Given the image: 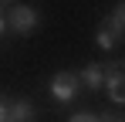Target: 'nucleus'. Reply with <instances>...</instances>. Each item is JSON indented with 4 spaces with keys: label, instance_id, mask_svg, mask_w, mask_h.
<instances>
[{
    "label": "nucleus",
    "instance_id": "6e6552de",
    "mask_svg": "<svg viewBox=\"0 0 125 122\" xmlns=\"http://www.w3.org/2000/svg\"><path fill=\"white\" fill-rule=\"evenodd\" d=\"M68 122H102V112H98V115H95V112H74Z\"/></svg>",
    "mask_w": 125,
    "mask_h": 122
},
{
    "label": "nucleus",
    "instance_id": "0eeeda50",
    "mask_svg": "<svg viewBox=\"0 0 125 122\" xmlns=\"http://www.w3.org/2000/svg\"><path fill=\"white\" fill-rule=\"evenodd\" d=\"M108 24H112V27H115V31L125 37V3H118V7L108 14Z\"/></svg>",
    "mask_w": 125,
    "mask_h": 122
},
{
    "label": "nucleus",
    "instance_id": "7ed1b4c3",
    "mask_svg": "<svg viewBox=\"0 0 125 122\" xmlns=\"http://www.w3.org/2000/svg\"><path fill=\"white\" fill-rule=\"evenodd\" d=\"M105 92H108V98L115 102V105H125V64H108L105 68Z\"/></svg>",
    "mask_w": 125,
    "mask_h": 122
},
{
    "label": "nucleus",
    "instance_id": "9b49d317",
    "mask_svg": "<svg viewBox=\"0 0 125 122\" xmlns=\"http://www.w3.org/2000/svg\"><path fill=\"white\" fill-rule=\"evenodd\" d=\"M102 122H122V119H115V115H102Z\"/></svg>",
    "mask_w": 125,
    "mask_h": 122
},
{
    "label": "nucleus",
    "instance_id": "f257e3e1",
    "mask_svg": "<svg viewBox=\"0 0 125 122\" xmlns=\"http://www.w3.org/2000/svg\"><path fill=\"white\" fill-rule=\"evenodd\" d=\"M37 10L31 7V3H7V27L14 31V34H31L34 27H37Z\"/></svg>",
    "mask_w": 125,
    "mask_h": 122
},
{
    "label": "nucleus",
    "instance_id": "39448f33",
    "mask_svg": "<svg viewBox=\"0 0 125 122\" xmlns=\"http://www.w3.org/2000/svg\"><path fill=\"white\" fill-rule=\"evenodd\" d=\"M78 81H81V88H88V92H98L105 85V68L102 64H84L81 75H78Z\"/></svg>",
    "mask_w": 125,
    "mask_h": 122
},
{
    "label": "nucleus",
    "instance_id": "1a4fd4ad",
    "mask_svg": "<svg viewBox=\"0 0 125 122\" xmlns=\"http://www.w3.org/2000/svg\"><path fill=\"white\" fill-rule=\"evenodd\" d=\"M7 115H10V98L0 95V122H7Z\"/></svg>",
    "mask_w": 125,
    "mask_h": 122
},
{
    "label": "nucleus",
    "instance_id": "423d86ee",
    "mask_svg": "<svg viewBox=\"0 0 125 122\" xmlns=\"http://www.w3.org/2000/svg\"><path fill=\"white\" fill-rule=\"evenodd\" d=\"M7 122H34V105H31L27 98H14V102H10Z\"/></svg>",
    "mask_w": 125,
    "mask_h": 122
},
{
    "label": "nucleus",
    "instance_id": "20e7f679",
    "mask_svg": "<svg viewBox=\"0 0 125 122\" xmlns=\"http://www.w3.org/2000/svg\"><path fill=\"white\" fill-rule=\"evenodd\" d=\"M118 41H125V37L108 24V17H105L102 24H98V31H95V44H98L102 51H112V48H118Z\"/></svg>",
    "mask_w": 125,
    "mask_h": 122
},
{
    "label": "nucleus",
    "instance_id": "f03ea898",
    "mask_svg": "<svg viewBox=\"0 0 125 122\" xmlns=\"http://www.w3.org/2000/svg\"><path fill=\"white\" fill-rule=\"evenodd\" d=\"M51 98L61 102V105H68V102L78 98V92H81V81H78V75L74 71H58L54 78H51Z\"/></svg>",
    "mask_w": 125,
    "mask_h": 122
},
{
    "label": "nucleus",
    "instance_id": "9d476101",
    "mask_svg": "<svg viewBox=\"0 0 125 122\" xmlns=\"http://www.w3.org/2000/svg\"><path fill=\"white\" fill-rule=\"evenodd\" d=\"M3 7H7V3H0V37H3V31H7V20H3Z\"/></svg>",
    "mask_w": 125,
    "mask_h": 122
}]
</instances>
